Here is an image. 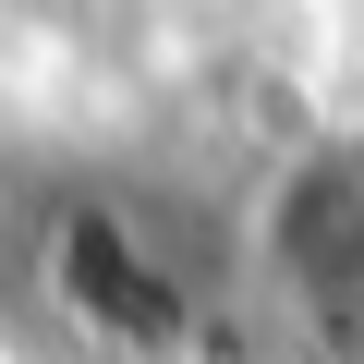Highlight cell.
I'll return each instance as SVG.
<instances>
[{"mask_svg": "<svg viewBox=\"0 0 364 364\" xmlns=\"http://www.w3.org/2000/svg\"><path fill=\"white\" fill-rule=\"evenodd\" d=\"M25 291L85 352L170 364L207 328L219 255L195 243V219H182L158 182H73V195H49V219L25 231Z\"/></svg>", "mask_w": 364, "mask_h": 364, "instance_id": "6da1fadb", "label": "cell"}, {"mask_svg": "<svg viewBox=\"0 0 364 364\" xmlns=\"http://www.w3.org/2000/svg\"><path fill=\"white\" fill-rule=\"evenodd\" d=\"M255 267L316 340H364V134H304L255 195Z\"/></svg>", "mask_w": 364, "mask_h": 364, "instance_id": "7a4b0ae2", "label": "cell"}]
</instances>
